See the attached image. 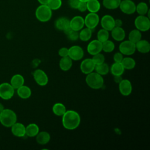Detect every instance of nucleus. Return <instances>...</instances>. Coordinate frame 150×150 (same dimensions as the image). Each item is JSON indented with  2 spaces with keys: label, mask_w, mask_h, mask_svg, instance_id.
<instances>
[{
  "label": "nucleus",
  "mask_w": 150,
  "mask_h": 150,
  "mask_svg": "<svg viewBox=\"0 0 150 150\" xmlns=\"http://www.w3.org/2000/svg\"><path fill=\"white\" fill-rule=\"evenodd\" d=\"M31 90L26 86H22L17 88V94L19 97L23 99H27L31 96Z\"/></svg>",
  "instance_id": "nucleus-26"
},
{
  "label": "nucleus",
  "mask_w": 150,
  "mask_h": 150,
  "mask_svg": "<svg viewBox=\"0 0 150 150\" xmlns=\"http://www.w3.org/2000/svg\"><path fill=\"white\" fill-rule=\"evenodd\" d=\"M68 39L71 41H76L79 38V33L78 31L72 30L71 32L67 35Z\"/></svg>",
  "instance_id": "nucleus-39"
},
{
  "label": "nucleus",
  "mask_w": 150,
  "mask_h": 150,
  "mask_svg": "<svg viewBox=\"0 0 150 150\" xmlns=\"http://www.w3.org/2000/svg\"><path fill=\"white\" fill-rule=\"evenodd\" d=\"M136 50L141 53H147L150 50V44L145 40H140L135 43Z\"/></svg>",
  "instance_id": "nucleus-19"
},
{
  "label": "nucleus",
  "mask_w": 150,
  "mask_h": 150,
  "mask_svg": "<svg viewBox=\"0 0 150 150\" xmlns=\"http://www.w3.org/2000/svg\"><path fill=\"white\" fill-rule=\"evenodd\" d=\"M119 90L122 96H128L130 95L132 90L131 81L127 79H122L119 83Z\"/></svg>",
  "instance_id": "nucleus-14"
},
{
  "label": "nucleus",
  "mask_w": 150,
  "mask_h": 150,
  "mask_svg": "<svg viewBox=\"0 0 150 150\" xmlns=\"http://www.w3.org/2000/svg\"><path fill=\"white\" fill-rule=\"evenodd\" d=\"M25 82V80L23 77L19 74H16L12 76L11 79V84L13 87L14 89H17L21 86H23Z\"/></svg>",
  "instance_id": "nucleus-21"
},
{
  "label": "nucleus",
  "mask_w": 150,
  "mask_h": 150,
  "mask_svg": "<svg viewBox=\"0 0 150 150\" xmlns=\"http://www.w3.org/2000/svg\"><path fill=\"white\" fill-rule=\"evenodd\" d=\"M39 132V128L38 125L34 123L29 124L25 127L26 135L29 137H36Z\"/></svg>",
  "instance_id": "nucleus-25"
},
{
  "label": "nucleus",
  "mask_w": 150,
  "mask_h": 150,
  "mask_svg": "<svg viewBox=\"0 0 150 150\" xmlns=\"http://www.w3.org/2000/svg\"><path fill=\"white\" fill-rule=\"evenodd\" d=\"M142 38V35L141 31L138 29H134L131 30L128 35L129 40L134 43L135 44L140 40Z\"/></svg>",
  "instance_id": "nucleus-32"
},
{
  "label": "nucleus",
  "mask_w": 150,
  "mask_h": 150,
  "mask_svg": "<svg viewBox=\"0 0 150 150\" xmlns=\"http://www.w3.org/2000/svg\"><path fill=\"white\" fill-rule=\"evenodd\" d=\"M53 112L57 116H63L66 111L65 105L61 103H55L52 107Z\"/></svg>",
  "instance_id": "nucleus-28"
},
{
  "label": "nucleus",
  "mask_w": 150,
  "mask_h": 150,
  "mask_svg": "<svg viewBox=\"0 0 150 150\" xmlns=\"http://www.w3.org/2000/svg\"><path fill=\"white\" fill-rule=\"evenodd\" d=\"M49 0H38V1L40 4V5H47Z\"/></svg>",
  "instance_id": "nucleus-46"
},
{
  "label": "nucleus",
  "mask_w": 150,
  "mask_h": 150,
  "mask_svg": "<svg viewBox=\"0 0 150 150\" xmlns=\"http://www.w3.org/2000/svg\"><path fill=\"white\" fill-rule=\"evenodd\" d=\"M97 40L101 43L108 40L109 38V32L108 30L104 29H101L98 30L97 35Z\"/></svg>",
  "instance_id": "nucleus-36"
},
{
  "label": "nucleus",
  "mask_w": 150,
  "mask_h": 150,
  "mask_svg": "<svg viewBox=\"0 0 150 150\" xmlns=\"http://www.w3.org/2000/svg\"><path fill=\"white\" fill-rule=\"evenodd\" d=\"M62 4V0H49L47 5L52 11L59 9L61 7Z\"/></svg>",
  "instance_id": "nucleus-37"
},
{
  "label": "nucleus",
  "mask_w": 150,
  "mask_h": 150,
  "mask_svg": "<svg viewBox=\"0 0 150 150\" xmlns=\"http://www.w3.org/2000/svg\"><path fill=\"white\" fill-rule=\"evenodd\" d=\"M84 21V25L86 26V28L92 30L98 25L100 18L99 16L96 13L90 12L86 16Z\"/></svg>",
  "instance_id": "nucleus-8"
},
{
  "label": "nucleus",
  "mask_w": 150,
  "mask_h": 150,
  "mask_svg": "<svg viewBox=\"0 0 150 150\" xmlns=\"http://www.w3.org/2000/svg\"><path fill=\"white\" fill-rule=\"evenodd\" d=\"M119 50L122 54L127 56L132 55L136 50L135 44L129 40L123 41L119 45Z\"/></svg>",
  "instance_id": "nucleus-6"
},
{
  "label": "nucleus",
  "mask_w": 150,
  "mask_h": 150,
  "mask_svg": "<svg viewBox=\"0 0 150 150\" xmlns=\"http://www.w3.org/2000/svg\"><path fill=\"white\" fill-rule=\"evenodd\" d=\"M12 133L16 137H23L26 135L25 127L20 122H15L11 127Z\"/></svg>",
  "instance_id": "nucleus-17"
},
{
  "label": "nucleus",
  "mask_w": 150,
  "mask_h": 150,
  "mask_svg": "<svg viewBox=\"0 0 150 150\" xmlns=\"http://www.w3.org/2000/svg\"><path fill=\"white\" fill-rule=\"evenodd\" d=\"M121 64L123 66L124 69L131 70L135 66V61L134 59L130 57H125L123 58L121 62Z\"/></svg>",
  "instance_id": "nucleus-30"
},
{
  "label": "nucleus",
  "mask_w": 150,
  "mask_h": 150,
  "mask_svg": "<svg viewBox=\"0 0 150 150\" xmlns=\"http://www.w3.org/2000/svg\"><path fill=\"white\" fill-rule=\"evenodd\" d=\"M96 64L91 59H86L80 64V70L85 74H88L94 70Z\"/></svg>",
  "instance_id": "nucleus-13"
},
{
  "label": "nucleus",
  "mask_w": 150,
  "mask_h": 150,
  "mask_svg": "<svg viewBox=\"0 0 150 150\" xmlns=\"http://www.w3.org/2000/svg\"><path fill=\"white\" fill-rule=\"evenodd\" d=\"M123 58H124L123 54L121 52L115 53L113 56V59L114 62H117V63H121Z\"/></svg>",
  "instance_id": "nucleus-40"
},
{
  "label": "nucleus",
  "mask_w": 150,
  "mask_h": 150,
  "mask_svg": "<svg viewBox=\"0 0 150 150\" xmlns=\"http://www.w3.org/2000/svg\"><path fill=\"white\" fill-rule=\"evenodd\" d=\"M87 52L91 55H94L102 51V43L97 39L91 41L87 47Z\"/></svg>",
  "instance_id": "nucleus-12"
},
{
  "label": "nucleus",
  "mask_w": 150,
  "mask_h": 150,
  "mask_svg": "<svg viewBox=\"0 0 150 150\" xmlns=\"http://www.w3.org/2000/svg\"><path fill=\"white\" fill-rule=\"evenodd\" d=\"M36 83L40 86H45L48 83V77L46 73L41 69H36L33 74Z\"/></svg>",
  "instance_id": "nucleus-11"
},
{
  "label": "nucleus",
  "mask_w": 150,
  "mask_h": 150,
  "mask_svg": "<svg viewBox=\"0 0 150 150\" xmlns=\"http://www.w3.org/2000/svg\"><path fill=\"white\" fill-rule=\"evenodd\" d=\"M79 33L80 39L83 42H87L90 39L91 37L92 30L88 28H83L80 30V32Z\"/></svg>",
  "instance_id": "nucleus-29"
},
{
  "label": "nucleus",
  "mask_w": 150,
  "mask_h": 150,
  "mask_svg": "<svg viewBox=\"0 0 150 150\" xmlns=\"http://www.w3.org/2000/svg\"><path fill=\"white\" fill-rule=\"evenodd\" d=\"M86 82L88 87L93 89H99L104 84V79L101 75L96 72H91L86 77Z\"/></svg>",
  "instance_id": "nucleus-3"
},
{
  "label": "nucleus",
  "mask_w": 150,
  "mask_h": 150,
  "mask_svg": "<svg viewBox=\"0 0 150 150\" xmlns=\"http://www.w3.org/2000/svg\"><path fill=\"white\" fill-rule=\"evenodd\" d=\"M135 11L137 12V13L139 15H145L148 11V7L147 4L145 2H139L137 6H136V10Z\"/></svg>",
  "instance_id": "nucleus-35"
},
{
  "label": "nucleus",
  "mask_w": 150,
  "mask_h": 150,
  "mask_svg": "<svg viewBox=\"0 0 150 150\" xmlns=\"http://www.w3.org/2000/svg\"><path fill=\"white\" fill-rule=\"evenodd\" d=\"M87 9L90 12L97 13L100 9V4L98 0H88L86 2Z\"/></svg>",
  "instance_id": "nucleus-27"
},
{
  "label": "nucleus",
  "mask_w": 150,
  "mask_h": 150,
  "mask_svg": "<svg viewBox=\"0 0 150 150\" xmlns=\"http://www.w3.org/2000/svg\"><path fill=\"white\" fill-rule=\"evenodd\" d=\"M72 64V60L69 56H66L62 57L60 60L59 67L62 70L66 71L70 69Z\"/></svg>",
  "instance_id": "nucleus-23"
},
{
  "label": "nucleus",
  "mask_w": 150,
  "mask_h": 150,
  "mask_svg": "<svg viewBox=\"0 0 150 150\" xmlns=\"http://www.w3.org/2000/svg\"><path fill=\"white\" fill-rule=\"evenodd\" d=\"M15 92V89L11 84L3 83L0 84V97L4 100L11 99Z\"/></svg>",
  "instance_id": "nucleus-7"
},
{
  "label": "nucleus",
  "mask_w": 150,
  "mask_h": 150,
  "mask_svg": "<svg viewBox=\"0 0 150 150\" xmlns=\"http://www.w3.org/2000/svg\"><path fill=\"white\" fill-rule=\"evenodd\" d=\"M122 25V22L121 19H117L115 20V26H118V27H121Z\"/></svg>",
  "instance_id": "nucleus-44"
},
{
  "label": "nucleus",
  "mask_w": 150,
  "mask_h": 150,
  "mask_svg": "<svg viewBox=\"0 0 150 150\" xmlns=\"http://www.w3.org/2000/svg\"><path fill=\"white\" fill-rule=\"evenodd\" d=\"M101 25L103 29L111 31L115 27V19L112 16L105 15L101 19Z\"/></svg>",
  "instance_id": "nucleus-15"
},
{
  "label": "nucleus",
  "mask_w": 150,
  "mask_h": 150,
  "mask_svg": "<svg viewBox=\"0 0 150 150\" xmlns=\"http://www.w3.org/2000/svg\"><path fill=\"white\" fill-rule=\"evenodd\" d=\"M84 26V18L81 16H74L70 21V27L75 31H79L83 28Z\"/></svg>",
  "instance_id": "nucleus-16"
},
{
  "label": "nucleus",
  "mask_w": 150,
  "mask_h": 150,
  "mask_svg": "<svg viewBox=\"0 0 150 150\" xmlns=\"http://www.w3.org/2000/svg\"><path fill=\"white\" fill-rule=\"evenodd\" d=\"M91 59L96 65L101 64V63H104L105 61L104 56L103 54H101V53H99L93 55Z\"/></svg>",
  "instance_id": "nucleus-38"
},
{
  "label": "nucleus",
  "mask_w": 150,
  "mask_h": 150,
  "mask_svg": "<svg viewBox=\"0 0 150 150\" xmlns=\"http://www.w3.org/2000/svg\"><path fill=\"white\" fill-rule=\"evenodd\" d=\"M17 121L15 112L10 109H4L0 112V122L6 127H11Z\"/></svg>",
  "instance_id": "nucleus-2"
},
{
  "label": "nucleus",
  "mask_w": 150,
  "mask_h": 150,
  "mask_svg": "<svg viewBox=\"0 0 150 150\" xmlns=\"http://www.w3.org/2000/svg\"><path fill=\"white\" fill-rule=\"evenodd\" d=\"M36 139L38 144L45 145L49 142L50 139V134L46 131L39 132V133L36 136Z\"/></svg>",
  "instance_id": "nucleus-22"
},
{
  "label": "nucleus",
  "mask_w": 150,
  "mask_h": 150,
  "mask_svg": "<svg viewBox=\"0 0 150 150\" xmlns=\"http://www.w3.org/2000/svg\"><path fill=\"white\" fill-rule=\"evenodd\" d=\"M111 36L116 41H122L125 37V32L121 27L115 26L111 30Z\"/></svg>",
  "instance_id": "nucleus-18"
},
{
  "label": "nucleus",
  "mask_w": 150,
  "mask_h": 150,
  "mask_svg": "<svg viewBox=\"0 0 150 150\" xmlns=\"http://www.w3.org/2000/svg\"><path fill=\"white\" fill-rule=\"evenodd\" d=\"M119 8L123 13L127 15L134 13L136 10V5L131 0L121 1Z\"/></svg>",
  "instance_id": "nucleus-9"
},
{
  "label": "nucleus",
  "mask_w": 150,
  "mask_h": 150,
  "mask_svg": "<svg viewBox=\"0 0 150 150\" xmlns=\"http://www.w3.org/2000/svg\"><path fill=\"white\" fill-rule=\"evenodd\" d=\"M4 105L0 103V112H1V111H2L4 110Z\"/></svg>",
  "instance_id": "nucleus-47"
},
{
  "label": "nucleus",
  "mask_w": 150,
  "mask_h": 150,
  "mask_svg": "<svg viewBox=\"0 0 150 150\" xmlns=\"http://www.w3.org/2000/svg\"><path fill=\"white\" fill-rule=\"evenodd\" d=\"M58 53H59V55L61 57L68 56V54H69V49H67V47H62V48H60L59 50Z\"/></svg>",
  "instance_id": "nucleus-41"
},
{
  "label": "nucleus",
  "mask_w": 150,
  "mask_h": 150,
  "mask_svg": "<svg viewBox=\"0 0 150 150\" xmlns=\"http://www.w3.org/2000/svg\"><path fill=\"white\" fill-rule=\"evenodd\" d=\"M121 0H103L104 6L108 9H115L119 7Z\"/></svg>",
  "instance_id": "nucleus-31"
},
{
  "label": "nucleus",
  "mask_w": 150,
  "mask_h": 150,
  "mask_svg": "<svg viewBox=\"0 0 150 150\" xmlns=\"http://www.w3.org/2000/svg\"><path fill=\"white\" fill-rule=\"evenodd\" d=\"M80 2H87L88 0H79Z\"/></svg>",
  "instance_id": "nucleus-48"
},
{
  "label": "nucleus",
  "mask_w": 150,
  "mask_h": 150,
  "mask_svg": "<svg viewBox=\"0 0 150 150\" xmlns=\"http://www.w3.org/2000/svg\"><path fill=\"white\" fill-rule=\"evenodd\" d=\"M77 9L79 11H80V12H83L86 11V10H87V4L86 2H80L79 5L78 6Z\"/></svg>",
  "instance_id": "nucleus-43"
},
{
  "label": "nucleus",
  "mask_w": 150,
  "mask_h": 150,
  "mask_svg": "<svg viewBox=\"0 0 150 150\" xmlns=\"http://www.w3.org/2000/svg\"><path fill=\"white\" fill-rule=\"evenodd\" d=\"M94 70H96V72L98 74L101 76H104L106 75L109 72L110 70L108 64L104 62L101 64L96 65Z\"/></svg>",
  "instance_id": "nucleus-33"
},
{
  "label": "nucleus",
  "mask_w": 150,
  "mask_h": 150,
  "mask_svg": "<svg viewBox=\"0 0 150 150\" xmlns=\"http://www.w3.org/2000/svg\"><path fill=\"white\" fill-rule=\"evenodd\" d=\"M35 16L40 22H46L51 19L52 12L47 5H40L36 9Z\"/></svg>",
  "instance_id": "nucleus-4"
},
{
  "label": "nucleus",
  "mask_w": 150,
  "mask_h": 150,
  "mask_svg": "<svg viewBox=\"0 0 150 150\" xmlns=\"http://www.w3.org/2000/svg\"><path fill=\"white\" fill-rule=\"evenodd\" d=\"M134 25L137 29L141 32H145L150 28V21L149 18L145 15H139L135 18Z\"/></svg>",
  "instance_id": "nucleus-5"
},
{
  "label": "nucleus",
  "mask_w": 150,
  "mask_h": 150,
  "mask_svg": "<svg viewBox=\"0 0 150 150\" xmlns=\"http://www.w3.org/2000/svg\"><path fill=\"white\" fill-rule=\"evenodd\" d=\"M115 48L114 43L108 39L102 43V50L105 53H111Z\"/></svg>",
  "instance_id": "nucleus-34"
},
{
  "label": "nucleus",
  "mask_w": 150,
  "mask_h": 150,
  "mask_svg": "<svg viewBox=\"0 0 150 150\" xmlns=\"http://www.w3.org/2000/svg\"><path fill=\"white\" fill-rule=\"evenodd\" d=\"M124 68L121 63L114 62L111 66L110 71L114 76H121L124 72Z\"/></svg>",
  "instance_id": "nucleus-24"
},
{
  "label": "nucleus",
  "mask_w": 150,
  "mask_h": 150,
  "mask_svg": "<svg viewBox=\"0 0 150 150\" xmlns=\"http://www.w3.org/2000/svg\"><path fill=\"white\" fill-rule=\"evenodd\" d=\"M80 116L74 110L66 111L62 116V124L64 128L73 130L77 128L80 124Z\"/></svg>",
  "instance_id": "nucleus-1"
},
{
  "label": "nucleus",
  "mask_w": 150,
  "mask_h": 150,
  "mask_svg": "<svg viewBox=\"0 0 150 150\" xmlns=\"http://www.w3.org/2000/svg\"><path fill=\"white\" fill-rule=\"evenodd\" d=\"M68 56L72 60H80L84 56V51L83 49L79 46H72L69 49Z\"/></svg>",
  "instance_id": "nucleus-10"
},
{
  "label": "nucleus",
  "mask_w": 150,
  "mask_h": 150,
  "mask_svg": "<svg viewBox=\"0 0 150 150\" xmlns=\"http://www.w3.org/2000/svg\"><path fill=\"white\" fill-rule=\"evenodd\" d=\"M114 80L116 83H120L121 80H122V79H121V76H114Z\"/></svg>",
  "instance_id": "nucleus-45"
},
{
  "label": "nucleus",
  "mask_w": 150,
  "mask_h": 150,
  "mask_svg": "<svg viewBox=\"0 0 150 150\" xmlns=\"http://www.w3.org/2000/svg\"><path fill=\"white\" fill-rule=\"evenodd\" d=\"M54 25L56 29L64 31L70 26V21L66 17H60L55 21Z\"/></svg>",
  "instance_id": "nucleus-20"
},
{
  "label": "nucleus",
  "mask_w": 150,
  "mask_h": 150,
  "mask_svg": "<svg viewBox=\"0 0 150 150\" xmlns=\"http://www.w3.org/2000/svg\"><path fill=\"white\" fill-rule=\"evenodd\" d=\"M79 0H69V5L73 9H77L80 3Z\"/></svg>",
  "instance_id": "nucleus-42"
}]
</instances>
